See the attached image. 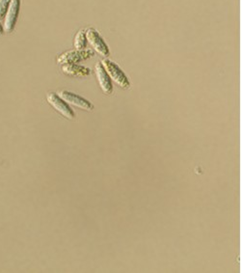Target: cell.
<instances>
[{
	"label": "cell",
	"mask_w": 242,
	"mask_h": 273,
	"mask_svg": "<svg viewBox=\"0 0 242 273\" xmlns=\"http://www.w3.org/2000/svg\"><path fill=\"white\" fill-rule=\"evenodd\" d=\"M62 71L64 73L71 76V77H80V78H85L91 75V70L79 66L77 64H64L62 66Z\"/></svg>",
	"instance_id": "obj_8"
},
{
	"label": "cell",
	"mask_w": 242,
	"mask_h": 273,
	"mask_svg": "<svg viewBox=\"0 0 242 273\" xmlns=\"http://www.w3.org/2000/svg\"><path fill=\"white\" fill-rule=\"evenodd\" d=\"M47 102L49 105H51L56 111H58L61 115H63L65 118L69 120H73L75 115L72 111V108L67 104L65 101H63L61 97H59L55 93H49L46 96Z\"/></svg>",
	"instance_id": "obj_4"
},
{
	"label": "cell",
	"mask_w": 242,
	"mask_h": 273,
	"mask_svg": "<svg viewBox=\"0 0 242 273\" xmlns=\"http://www.w3.org/2000/svg\"><path fill=\"white\" fill-rule=\"evenodd\" d=\"M11 0H0V20L3 19L7 10L9 8Z\"/></svg>",
	"instance_id": "obj_10"
},
{
	"label": "cell",
	"mask_w": 242,
	"mask_h": 273,
	"mask_svg": "<svg viewBox=\"0 0 242 273\" xmlns=\"http://www.w3.org/2000/svg\"><path fill=\"white\" fill-rule=\"evenodd\" d=\"M85 35L87 42L91 44V46L99 53V55L103 57L109 56V48L107 44L103 41L101 36L99 35V32L94 28H88L85 31Z\"/></svg>",
	"instance_id": "obj_3"
},
{
	"label": "cell",
	"mask_w": 242,
	"mask_h": 273,
	"mask_svg": "<svg viewBox=\"0 0 242 273\" xmlns=\"http://www.w3.org/2000/svg\"><path fill=\"white\" fill-rule=\"evenodd\" d=\"M86 45H87V39L85 35V31L80 30L77 32V34L74 38V47L78 51H81V49H85Z\"/></svg>",
	"instance_id": "obj_9"
},
{
	"label": "cell",
	"mask_w": 242,
	"mask_h": 273,
	"mask_svg": "<svg viewBox=\"0 0 242 273\" xmlns=\"http://www.w3.org/2000/svg\"><path fill=\"white\" fill-rule=\"evenodd\" d=\"M94 55V52L91 49H81V51H70L60 55L57 59L59 64H76L78 62L86 60Z\"/></svg>",
	"instance_id": "obj_5"
},
{
	"label": "cell",
	"mask_w": 242,
	"mask_h": 273,
	"mask_svg": "<svg viewBox=\"0 0 242 273\" xmlns=\"http://www.w3.org/2000/svg\"><path fill=\"white\" fill-rule=\"evenodd\" d=\"M57 95L61 97L63 101H65L67 104H70V105L75 106V107H78V108L83 109V110L91 111L94 108V106L90 103L89 101H87L86 98L80 97V96H78L76 94H73L72 92L62 90Z\"/></svg>",
	"instance_id": "obj_6"
},
{
	"label": "cell",
	"mask_w": 242,
	"mask_h": 273,
	"mask_svg": "<svg viewBox=\"0 0 242 273\" xmlns=\"http://www.w3.org/2000/svg\"><path fill=\"white\" fill-rule=\"evenodd\" d=\"M95 71H96V76H97V79L99 81L100 88L106 95H110L112 93V91H113L112 80L110 79L107 71H105V69L103 68V66H102V64L100 62H99L96 65Z\"/></svg>",
	"instance_id": "obj_7"
},
{
	"label": "cell",
	"mask_w": 242,
	"mask_h": 273,
	"mask_svg": "<svg viewBox=\"0 0 242 273\" xmlns=\"http://www.w3.org/2000/svg\"><path fill=\"white\" fill-rule=\"evenodd\" d=\"M20 9V0H11L9 8L4 16L3 29L6 33H12L18 21Z\"/></svg>",
	"instance_id": "obj_2"
},
{
	"label": "cell",
	"mask_w": 242,
	"mask_h": 273,
	"mask_svg": "<svg viewBox=\"0 0 242 273\" xmlns=\"http://www.w3.org/2000/svg\"><path fill=\"white\" fill-rule=\"evenodd\" d=\"M3 34H4V29H3V26L0 22V36H2Z\"/></svg>",
	"instance_id": "obj_11"
},
{
	"label": "cell",
	"mask_w": 242,
	"mask_h": 273,
	"mask_svg": "<svg viewBox=\"0 0 242 273\" xmlns=\"http://www.w3.org/2000/svg\"><path fill=\"white\" fill-rule=\"evenodd\" d=\"M100 63L102 64V66L105 69V71H107L111 80L115 81L120 87H122L123 89H128L130 87L129 80L125 75V72L122 71L121 68L118 65H116L114 62L105 59V60H103Z\"/></svg>",
	"instance_id": "obj_1"
}]
</instances>
